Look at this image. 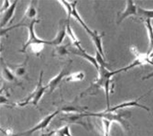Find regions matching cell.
Here are the masks:
<instances>
[{"label": "cell", "instance_id": "obj_1", "mask_svg": "<svg viewBox=\"0 0 153 136\" xmlns=\"http://www.w3.org/2000/svg\"><path fill=\"white\" fill-rule=\"evenodd\" d=\"M138 65H141L140 62L138 60H136L134 61L132 64L129 66L126 67L121 68L120 70H114V71H110V70L106 69V66H100L99 70V77L97 80L96 83L94 84V86L96 87H100L103 88L106 92V103H107V109H110V93L113 92L111 88V78L117 73H121L123 71H126L127 70H129L131 68L134 67L138 66Z\"/></svg>", "mask_w": 153, "mask_h": 136}, {"label": "cell", "instance_id": "obj_2", "mask_svg": "<svg viewBox=\"0 0 153 136\" xmlns=\"http://www.w3.org/2000/svg\"><path fill=\"white\" fill-rule=\"evenodd\" d=\"M40 21V20H35L32 19L29 23L28 24V32H29V37H28V41L25 44L23 47L20 51L21 52H25L26 49L28 47L32 45V46H42L44 44H47V45H53L52 41H45L42 39H39L38 37L36 36L34 31V26H35V23H38Z\"/></svg>", "mask_w": 153, "mask_h": 136}, {"label": "cell", "instance_id": "obj_3", "mask_svg": "<svg viewBox=\"0 0 153 136\" xmlns=\"http://www.w3.org/2000/svg\"><path fill=\"white\" fill-rule=\"evenodd\" d=\"M42 74H43V71L41 72L39 81H38V85H37L34 92L28 96V98H27L26 100H25L22 103H18V106H24L28 104L29 102H31V103L35 105V106L38 105V102L40 101L41 98L42 97L46 89H48V85L43 86V84H42Z\"/></svg>", "mask_w": 153, "mask_h": 136}, {"label": "cell", "instance_id": "obj_4", "mask_svg": "<svg viewBox=\"0 0 153 136\" xmlns=\"http://www.w3.org/2000/svg\"><path fill=\"white\" fill-rule=\"evenodd\" d=\"M115 112H110V111H103L101 112H91V113H81L80 115L83 117L85 116H94V117H99L102 119H106V120H110L111 122H118L119 123L121 124L123 127L127 128L126 121L123 118L122 114H117L114 113Z\"/></svg>", "mask_w": 153, "mask_h": 136}, {"label": "cell", "instance_id": "obj_5", "mask_svg": "<svg viewBox=\"0 0 153 136\" xmlns=\"http://www.w3.org/2000/svg\"><path fill=\"white\" fill-rule=\"evenodd\" d=\"M60 112H61L60 109H57L55 112H52V113L50 114V115H47L45 118H44L39 123H38L36 126H34L33 128H31V129H29L28 131L24 132L19 133V134L16 135L14 136H30L31 135L33 134L35 132L38 131V130H43V129H45V128H47V126H48V124L51 122V121L52 120L54 117H55L57 114L59 113Z\"/></svg>", "mask_w": 153, "mask_h": 136}, {"label": "cell", "instance_id": "obj_6", "mask_svg": "<svg viewBox=\"0 0 153 136\" xmlns=\"http://www.w3.org/2000/svg\"><path fill=\"white\" fill-rule=\"evenodd\" d=\"M137 8L136 4L132 0L126 1V9L121 13H119V18L117 20V24H120L125 18L131 16H137Z\"/></svg>", "mask_w": 153, "mask_h": 136}, {"label": "cell", "instance_id": "obj_7", "mask_svg": "<svg viewBox=\"0 0 153 136\" xmlns=\"http://www.w3.org/2000/svg\"><path fill=\"white\" fill-rule=\"evenodd\" d=\"M144 96H141V97H139L138 100H132V101H128V102H125V103H120V104L117 105V106H113V108H110L109 109H106V111H110V112H117V110L119 109H122L126 108V107H139V108L143 109L146 110V111H148L149 112L150 109L148 108V107L145 106L143 105L140 104L139 103V100L140 99L143 97Z\"/></svg>", "mask_w": 153, "mask_h": 136}, {"label": "cell", "instance_id": "obj_8", "mask_svg": "<svg viewBox=\"0 0 153 136\" xmlns=\"http://www.w3.org/2000/svg\"><path fill=\"white\" fill-rule=\"evenodd\" d=\"M68 20H61L58 25V31H57V34L54 39L52 41L53 45L59 46L62 43L63 40L65 39V37L66 36L67 34V24H68Z\"/></svg>", "mask_w": 153, "mask_h": 136}, {"label": "cell", "instance_id": "obj_9", "mask_svg": "<svg viewBox=\"0 0 153 136\" xmlns=\"http://www.w3.org/2000/svg\"><path fill=\"white\" fill-rule=\"evenodd\" d=\"M69 74V68L68 67H65L63 70H61V71L60 72V73L57 76H56L54 78H53L52 80H51L50 82L48 84V89H50L49 92H52L54 89H56V87L57 86V85L60 84L62 79L65 77V76H68Z\"/></svg>", "mask_w": 153, "mask_h": 136}, {"label": "cell", "instance_id": "obj_10", "mask_svg": "<svg viewBox=\"0 0 153 136\" xmlns=\"http://www.w3.org/2000/svg\"><path fill=\"white\" fill-rule=\"evenodd\" d=\"M70 51L71 53H73V54L77 55V56H80L81 58H84V59H86L87 61H88L90 63L92 64L95 67L97 70H99L100 66L99 64H98L97 60H96L95 57H92L91 56V55H89L87 53H86V51H84V50H79V49H77L76 47H74V48L71 47V48H70Z\"/></svg>", "mask_w": 153, "mask_h": 136}, {"label": "cell", "instance_id": "obj_11", "mask_svg": "<svg viewBox=\"0 0 153 136\" xmlns=\"http://www.w3.org/2000/svg\"><path fill=\"white\" fill-rule=\"evenodd\" d=\"M18 1H15L12 2L10 5V7L5 11V14H4L3 17L1 19V28H3L9 22V21L12 19V18L14 16L15 11H16V5H17Z\"/></svg>", "mask_w": 153, "mask_h": 136}, {"label": "cell", "instance_id": "obj_12", "mask_svg": "<svg viewBox=\"0 0 153 136\" xmlns=\"http://www.w3.org/2000/svg\"><path fill=\"white\" fill-rule=\"evenodd\" d=\"M103 35H99L97 32L96 31H93L92 33L90 35V36L92 38V41H94V44L96 46V48H97V51H98L100 52V54L105 58L104 53H103V46H102V37H103Z\"/></svg>", "mask_w": 153, "mask_h": 136}, {"label": "cell", "instance_id": "obj_13", "mask_svg": "<svg viewBox=\"0 0 153 136\" xmlns=\"http://www.w3.org/2000/svg\"><path fill=\"white\" fill-rule=\"evenodd\" d=\"M1 63H2V75L4 79L9 81V82H12L16 80V77L12 71L10 70L9 67L4 63V61H2V59H1Z\"/></svg>", "mask_w": 153, "mask_h": 136}, {"label": "cell", "instance_id": "obj_14", "mask_svg": "<svg viewBox=\"0 0 153 136\" xmlns=\"http://www.w3.org/2000/svg\"><path fill=\"white\" fill-rule=\"evenodd\" d=\"M145 24H146L147 31H148L149 38V47L148 53H147V54L149 56L150 53L153 50V27L152 24L151 19H146L145 21Z\"/></svg>", "mask_w": 153, "mask_h": 136}, {"label": "cell", "instance_id": "obj_15", "mask_svg": "<svg viewBox=\"0 0 153 136\" xmlns=\"http://www.w3.org/2000/svg\"><path fill=\"white\" fill-rule=\"evenodd\" d=\"M35 2H31L30 3L29 6L27 9L26 12L25 13V16L23 18V19L22 21H25V20L31 19V18H34L37 15L36 7H35Z\"/></svg>", "mask_w": 153, "mask_h": 136}, {"label": "cell", "instance_id": "obj_16", "mask_svg": "<svg viewBox=\"0 0 153 136\" xmlns=\"http://www.w3.org/2000/svg\"><path fill=\"white\" fill-rule=\"evenodd\" d=\"M52 135H56V136H72L71 132H70V126L68 125L59 129L54 130V131L51 132L49 134L43 135L42 136H51Z\"/></svg>", "mask_w": 153, "mask_h": 136}, {"label": "cell", "instance_id": "obj_17", "mask_svg": "<svg viewBox=\"0 0 153 136\" xmlns=\"http://www.w3.org/2000/svg\"><path fill=\"white\" fill-rule=\"evenodd\" d=\"M68 44L57 46V47L54 49L52 55L54 57H57V58H64L68 54Z\"/></svg>", "mask_w": 153, "mask_h": 136}, {"label": "cell", "instance_id": "obj_18", "mask_svg": "<svg viewBox=\"0 0 153 136\" xmlns=\"http://www.w3.org/2000/svg\"><path fill=\"white\" fill-rule=\"evenodd\" d=\"M67 34L69 35V37L71 38V41H73L74 44V45L76 46V48L79 49V50H84V49H83V47L80 46V41H78V39L76 38V36H75V35H74V33L73 31H72L71 27V24H70L69 21H68V24H67Z\"/></svg>", "mask_w": 153, "mask_h": 136}, {"label": "cell", "instance_id": "obj_19", "mask_svg": "<svg viewBox=\"0 0 153 136\" xmlns=\"http://www.w3.org/2000/svg\"><path fill=\"white\" fill-rule=\"evenodd\" d=\"M137 16H140L143 19H152L153 18V10H147L138 6Z\"/></svg>", "mask_w": 153, "mask_h": 136}, {"label": "cell", "instance_id": "obj_20", "mask_svg": "<svg viewBox=\"0 0 153 136\" xmlns=\"http://www.w3.org/2000/svg\"><path fill=\"white\" fill-rule=\"evenodd\" d=\"M84 73L83 72H77L75 73L72 75H69V77L66 79V81L69 82V81H75V82H78V81H81L84 80Z\"/></svg>", "mask_w": 153, "mask_h": 136}, {"label": "cell", "instance_id": "obj_21", "mask_svg": "<svg viewBox=\"0 0 153 136\" xmlns=\"http://www.w3.org/2000/svg\"><path fill=\"white\" fill-rule=\"evenodd\" d=\"M26 62L27 60L25 61V63L23 64L17 65L16 68L13 69V70H15V75L17 76V77H22V76L25 75V73L26 72V70H25V65H26L25 64H26Z\"/></svg>", "mask_w": 153, "mask_h": 136}, {"label": "cell", "instance_id": "obj_22", "mask_svg": "<svg viewBox=\"0 0 153 136\" xmlns=\"http://www.w3.org/2000/svg\"><path fill=\"white\" fill-rule=\"evenodd\" d=\"M111 121L103 119V128H104V136H110V129L111 126Z\"/></svg>", "mask_w": 153, "mask_h": 136}, {"label": "cell", "instance_id": "obj_23", "mask_svg": "<svg viewBox=\"0 0 153 136\" xmlns=\"http://www.w3.org/2000/svg\"><path fill=\"white\" fill-rule=\"evenodd\" d=\"M96 60L97 61L99 66H106V62L104 61V58H103L98 51H96Z\"/></svg>", "mask_w": 153, "mask_h": 136}, {"label": "cell", "instance_id": "obj_24", "mask_svg": "<svg viewBox=\"0 0 153 136\" xmlns=\"http://www.w3.org/2000/svg\"><path fill=\"white\" fill-rule=\"evenodd\" d=\"M9 7H10V5H9V1H4L3 5H2V9H1V12H2V11H6Z\"/></svg>", "mask_w": 153, "mask_h": 136}, {"label": "cell", "instance_id": "obj_25", "mask_svg": "<svg viewBox=\"0 0 153 136\" xmlns=\"http://www.w3.org/2000/svg\"><path fill=\"white\" fill-rule=\"evenodd\" d=\"M153 77V72L152 73H149V74H148L147 76H146V77H144L143 78V80H147V79H149V78H152Z\"/></svg>", "mask_w": 153, "mask_h": 136}, {"label": "cell", "instance_id": "obj_26", "mask_svg": "<svg viewBox=\"0 0 153 136\" xmlns=\"http://www.w3.org/2000/svg\"><path fill=\"white\" fill-rule=\"evenodd\" d=\"M152 91H153V89H152V90H150V92H152Z\"/></svg>", "mask_w": 153, "mask_h": 136}]
</instances>
